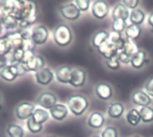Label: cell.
Returning a JSON list of instances; mask_svg holds the SVG:
<instances>
[{
  "instance_id": "cell-1",
  "label": "cell",
  "mask_w": 153,
  "mask_h": 137,
  "mask_svg": "<svg viewBox=\"0 0 153 137\" xmlns=\"http://www.w3.org/2000/svg\"><path fill=\"white\" fill-rule=\"evenodd\" d=\"M12 15L18 20L20 28H29L37 22V4L30 1H18L17 8Z\"/></svg>"
},
{
  "instance_id": "cell-2",
  "label": "cell",
  "mask_w": 153,
  "mask_h": 137,
  "mask_svg": "<svg viewBox=\"0 0 153 137\" xmlns=\"http://www.w3.org/2000/svg\"><path fill=\"white\" fill-rule=\"evenodd\" d=\"M90 102L88 99L81 94L71 96L67 101V108L69 111L75 117L82 116L88 109Z\"/></svg>"
},
{
  "instance_id": "cell-3",
  "label": "cell",
  "mask_w": 153,
  "mask_h": 137,
  "mask_svg": "<svg viewBox=\"0 0 153 137\" xmlns=\"http://www.w3.org/2000/svg\"><path fill=\"white\" fill-rule=\"evenodd\" d=\"M53 38L56 44L59 47H67L73 41V32L68 25L60 24L55 29Z\"/></svg>"
},
{
  "instance_id": "cell-4",
  "label": "cell",
  "mask_w": 153,
  "mask_h": 137,
  "mask_svg": "<svg viewBox=\"0 0 153 137\" xmlns=\"http://www.w3.org/2000/svg\"><path fill=\"white\" fill-rule=\"evenodd\" d=\"M91 14L97 20H104L109 14V5L106 1L97 0L92 3Z\"/></svg>"
},
{
  "instance_id": "cell-5",
  "label": "cell",
  "mask_w": 153,
  "mask_h": 137,
  "mask_svg": "<svg viewBox=\"0 0 153 137\" xmlns=\"http://www.w3.org/2000/svg\"><path fill=\"white\" fill-rule=\"evenodd\" d=\"M60 14L67 21H76L81 17L82 12L78 9L74 3H69L64 5H61L59 8Z\"/></svg>"
},
{
  "instance_id": "cell-6",
  "label": "cell",
  "mask_w": 153,
  "mask_h": 137,
  "mask_svg": "<svg viewBox=\"0 0 153 137\" xmlns=\"http://www.w3.org/2000/svg\"><path fill=\"white\" fill-rule=\"evenodd\" d=\"M49 32L46 26L39 25L35 26L31 30V39L35 45H43L48 39Z\"/></svg>"
},
{
  "instance_id": "cell-7",
  "label": "cell",
  "mask_w": 153,
  "mask_h": 137,
  "mask_svg": "<svg viewBox=\"0 0 153 137\" xmlns=\"http://www.w3.org/2000/svg\"><path fill=\"white\" fill-rule=\"evenodd\" d=\"M37 104L39 107H42L44 109H51L55 105L57 104V98L52 92H43L39 95L37 100Z\"/></svg>"
},
{
  "instance_id": "cell-8",
  "label": "cell",
  "mask_w": 153,
  "mask_h": 137,
  "mask_svg": "<svg viewBox=\"0 0 153 137\" xmlns=\"http://www.w3.org/2000/svg\"><path fill=\"white\" fill-rule=\"evenodd\" d=\"M132 102L139 107H147L152 103V98L150 97L145 91L136 90L132 94Z\"/></svg>"
},
{
  "instance_id": "cell-9",
  "label": "cell",
  "mask_w": 153,
  "mask_h": 137,
  "mask_svg": "<svg viewBox=\"0 0 153 137\" xmlns=\"http://www.w3.org/2000/svg\"><path fill=\"white\" fill-rule=\"evenodd\" d=\"M87 79V74L84 70L80 68H74L71 73V79L69 84L74 88H81L84 86Z\"/></svg>"
},
{
  "instance_id": "cell-10",
  "label": "cell",
  "mask_w": 153,
  "mask_h": 137,
  "mask_svg": "<svg viewBox=\"0 0 153 137\" xmlns=\"http://www.w3.org/2000/svg\"><path fill=\"white\" fill-rule=\"evenodd\" d=\"M35 110V107L33 104L30 102H22L15 109L16 117L20 120H28L30 118H31L33 112Z\"/></svg>"
},
{
  "instance_id": "cell-11",
  "label": "cell",
  "mask_w": 153,
  "mask_h": 137,
  "mask_svg": "<svg viewBox=\"0 0 153 137\" xmlns=\"http://www.w3.org/2000/svg\"><path fill=\"white\" fill-rule=\"evenodd\" d=\"M95 92V95L101 101H107L108 100H110L113 96V89L112 87L105 83H98L95 86L94 89Z\"/></svg>"
},
{
  "instance_id": "cell-12",
  "label": "cell",
  "mask_w": 153,
  "mask_h": 137,
  "mask_svg": "<svg viewBox=\"0 0 153 137\" xmlns=\"http://www.w3.org/2000/svg\"><path fill=\"white\" fill-rule=\"evenodd\" d=\"M35 79H36L37 83L42 86H47L53 82L54 74L49 68L44 67L43 69L35 73Z\"/></svg>"
},
{
  "instance_id": "cell-13",
  "label": "cell",
  "mask_w": 153,
  "mask_h": 137,
  "mask_svg": "<svg viewBox=\"0 0 153 137\" xmlns=\"http://www.w3.org/2000/svg\"><path fill=\"white\" fill-rule=\"evenodd\" d=\"M130 10L122 3L116 4L111 11V18L115 20H128L130 16Z\"/></svg>"
},
{
  "instance_id": "cell-14",
  "label": "cell",
  "mask_w": 153,
  "mask_h": 137,
  "mask_svg": "<svg viewBox=\"0 0 153 137\" xmlns=\"http://www.w3.org/2000/svg\"><path fill=\"white\" fill-rule=\"evenodd\" d=\"M105 122H106V119H105L104 115L98 111L92 112L87 119L88 127L92 129H97V130L102 128L103 126L105 125Z\"/></svg>"
},
{
  "instance_id": "cell-15",
  "label": "cell",
  "mask_w": 153,
  "mask_h": 137,
  "mask_svg": "<svg viewBox=\"0 0 153 137\" xmlns=\"http://www.w3.org/2000/svg\"><path fill=\"white\" fill-rule=\"evenodd\" d=\"M23 64V63H22ZM27 69V72H35L43 69L45 67V61L40 56H33L28 62L23 64Z\"/></svg>"
},
{
  "instance_id": "cell-16",
  "label": "cell",
  "mask_w": 153,
  "mask_h": 137,
  "mask_svg": "<svg viewBox=\"0 0 153 137\" xmlns=\"http://www.w3.org/2000/svg\"><path fill=\"white\" fill-rule=\"evenodd\" d=\"M148 63V56L145 50L140 49L135 55L133 56L130 65L134 69H142Z\"/></svg>"
},
{
  "instance_id": "cell-17",
  "label": "cell",
  "mask_w": 153,
  "mask_h": 137,
  "mask_svg": "<svg viewBox=\"0 0 153 137\" xmlns=\"http://www.w3.org/2000/svg\"><path fill=\"white\" fill-rule=\"evenodd\" d=\"M49 113L55 120L63 121L64 119L67 118L69 109L64 104H56L49 110Z\"/></svg>"
},
{
  "instance_id": "cell-18",
  "label": "cell",
  "mask_w": 153,
  "mask_h": 137,
  "mask_svg": "<svg viewBox=\"0 0 153 137\" xmlns=\"http://www.w3.org/2000/svg\"><path fill=\"white\" fill-rule=\"evenodd\" d=\"M125 110H126V108H125L124 104H122L121 102H117V101L112 102V103L108 104V115L110 118L118 119L124 115Z\"/></svg>"
},
{
  "instance_id": "cell-19",
  "label": "cell",
  "mask_w": 153,
  "mask_h": 137,
  "mask_svg": "<svg viewBox=\"0 0 153 137\" xmlns=\"http://www.w3.org/2000/svg\"><path fill=\"white\" fill-rule=\"evenodd\" d=\"M72 70L73 69L68 66H63L57 68L56 71V78L57 82L63 84H69Z\"/></svg>"
},
{
  "instance_id": "cell-20",
  "label": "cell",
  "mask_w": 153,
  "mask_h": 137,
  "mask_svg": "<svg viewBox=\"0 0 153 137\" xmlns=\"http://www.w3.org/2000/svg\"><path fill=\"white\" fill-rule=\"evenodd\" d=\"M118 50H119V49L117 48V47L116 45H114L112 42H110L109 40H108V42H106L102 47H100V48L98 49L99 53H100L106 60H108V59L111 58L112 57L116 56V55L117 54Z\"/></svg>"
},
{
  "instance_id": "cell-21",
  "label": "cell",
  "mask_w": 153,
  "mask_h": 137,
  "mask_svg": "<svg viewBox=\"0 0 153 137\" xmlns=\"http://www.w3.org/2000/svg\"><path fill=\"white\" fill-rule=\"evenodd\" d=\"M2 26L7 31V32H13L19 30V22L13 15H4L1 20Z\"/></svg>"
},
{
  "instance_id": "cell-22",
  "label": "cell",
  "mask_w": 153,
  "mask_h": 137,
  "mask_svg": "<svg viewBox=\"0 0 153 137\" xmlns=\"http://www.w3.org/2000/svg\"><path fill=\"white\" fill-rule=\"evenodd\" d=\"M0 77L6 82H13L18 77V72L15 65L6 66L4 68L0 70Z\"/></svg>"
},
{
  "instance_id": "cell-23",
  "label": "cell",
  "mask_w": 153,
  "mask_h": 137,
  "mask_svg": "<svg viewBox=\"0 0 153 137\" xmlns=\"http://www.w3.org/2000/svg\"><path fill=\"white\" fill-rule=\"evenodd\" d=\"M108 39H109V33L108 31H99L92 37L91 44L95 48L99 49L106 42L108 41Z\"/></svg>"
},
{
  "instance_id": "cell-24",
  "label": "cell",
  "mask_w": 153,
  "mask_h": 137,
  "mask_svg": "<svg viewBox=\"0 0 153 137\" xmlns=\"http://www.w3.org/2000/svg\"><path fill=\"white\" fill-rule=\"evenodd\" d=\"M145 18H146V14H145L144 11L142 10L141 8H136L130 12L129 21H130L131 24L140 26L144 22Z\"/></svg>"
},
{
  "instance_id": "cell-25",
  "label": "cell",
  "mask_w": 153,
  "mask_h": 137,
  "mask_svg": "<svg viewBox=\"0 0 153 137\" xmlns=\"http://www.w3.org/2000/svg\"><path fill=\"white\" fill-rule=\"evenodd\" d=\"M142 35V28L138 25L129 24L125 31V38L135 41Z\"/></svg>"
},
{
  "instance_id": "cell-26",
  "label": "cell",
  "mask_w": 153,
  "mask_h": 137,
  "mask_svg": "<svg viewBox=\"0 0 153 137\" xmlns=\"http://www.w3.org/2000/svg\"><path fill=\"white\" fill-rule=\"evenodd\" d=\"M126 119L131 127H137L141 122V115L137 109H131L126 115Z\"/></svg>"
},
{
  "instance_id": "cell-27",
  "label": "cell",
  "mask_w": 153,
  "mask_h": 137,
  "mask_svg": "<svg viewBox=\"0 0 153 137\" xmlns=\"http://www.w3.org/2000/svg\"><path fill=\"white\" fill-rule=\"evenodd\" d=\"M31 118L38 124L43 125L44 123H46L48 120L49 113L46 109H35Z\"/></svg>"
},
{
  "instance_id": "cell-28",
  "label": "cell",
  "mask_w": 153,
  "mask_h": 137,
  "mask_svg": "<svg viewBox=\"0 0 153 137\" xmlns=\"http://www.w3.org/2000/svg\"><path fill=\"white\" fill-rule=\"evenodd\" d=\"M17 5H18V1L6 0V1L0 2V7L4 15H12L15 12Z\"/></svg>"
},
{
  "instance_id": "cell-29",
  "label": "cell",
  "mask_w": 153,
  "mask_h": 137,
  "mask_svg": "<svg viewBox=\"0 0 153 137\" xmlns=\"http://www.w3.org/2000/svg\"><path fill=\"white\" fill-rule=\"evenodd\" d=\"M122 50H123L126 54H127V55H129L130 57H133V56L135 55V54L140 50V48H139V47H138V45H137V43H136L135 41L126 39L125 44H124V46H123Z\"/></svg>"
},
{
  "instance_id": "cell-30",
  "label": "cell",
  "mask_w": 153,
  "mask_h": 137,
  "mask_svg": "<svg viewBox=\"0 0 153 137\" xmlns=\"http://www.w3.org/2000/svg\"><path fill=\"white\" fill-rule=\"evenodd\" d=\"M142 122L144 124H151L153 122V108L147 106V107H142L139 109Z\"/></svg>"
},
{
  "instance_id": "cell-31",
  "label": "cell",
  "mask_w": 153,
  "mask_h": 137,
  "mask_svg": "<svg viewBox=\"0 0 153 137\" xmlns=\"http://www.w3.org/2000/svg\"><path fill=\"white\" fill-rule=\"evenodd\" d=\"M109 33V39L108 40L110 42H112L114 45H116L117 47V48L120 50L123 48V46L125 44V40L126 38L123 37L122 33H118V32H115V31H110Z\"/></svg>"
},
{
  "instance_id": "cell-32",
  "label": "cell",
  "mask_w": 153,
  "mask_h": 137,
  "mask_svg": "<svg viewBox=\"0 0 153 137\" xmlns=\"http://www.w3.org/2000/svg\"><path fill=\"white\" fill-rule=\"evenodd\" d=\"M6 132L9 137H23L24 136V131L22 127L15 124L9 125L6 129Z\"/></svg>"
},
{
  "instance_id": "cell-33",
  "label": "cell",
  "mask_w": 153,
  "mask_h": 137,
  "mask_svg": "<svg viewBox=\"0 0 153 137\" xmlns=\"http://www.w3.org/2000/svg\"><path fill=\"white\" fill-rule=\"evenodd\" d=\"M13 51V47L8 38L4 35L0 37V54L7 55Z\"/></svg>"
},
{
  "instance_id": "cell-34",
  "label": "cell",
  "mask_w": 153,
  "mask_h": 137,
  "mask_svg": "<svg viewBox=\"0 0 153 137\" xmlns=\"http://www.w3.org/2000/svg\"><path fill=\"white\" fill-rule=\"evenodd\" d=\"M127 25L128 24H127L126 21H125V20H115L112 22V24H111L112 31L123 33V32H125Z\"/></svg>"
},
{
  "instance_id": "cell-35",
  "label": "cell",
  "mask_w": 153,
  "mask_h": 137,
  "mask_svg": "<svg viewBox=\"0 0 153 137\" xmlns=\"http://www.w3.org/2000/svg\"><path fill=\"white\" fill-rule=\"evenodd\" d=\"M26 126H27V128L28 130L32 133V134H38L39 132L42 131L43 129V125H40V124H38L37 122L34 121V119L32 118H30L27 122H26Z\"/></svg>"
},
{
  "instance_id": "cell-36",
  "label": "cell",
  "mask_w": 153,
  "mask_h": 137,
  "mask_svg": "<svg viewBox=\"0 0 153 137\" xmlns=\"http://www.w3.org/2000/svg\"><path fill=\"white\" fill-rule=\"evenodd\" d=\"M105 64H106V66L108 69L112 70V71H117L121 66V63H120V61H119V59H118V57H117V55L114 56V57H112L111 58L106 60V63Z\"/></svg>"
},
{
  "instance_id": "cell-37",
  "label": "cell",
  "mask_w": 153,
  "mask_h": 137,
  "mask_svg": "<svg viewBox=\"0 0 153 137\" xmlns=\"http://www.w3.org/2000/svg\"><path fill=\"white\" fill-rule=\"evenodd\" d=\"M101 137H118L117 129L114 127H107L101 132Z\"/></svg>"
},
{
  "instance_id": "cell-38",
  "label": "cell",
  "mask_w": 153,
  "mask_h": 137,
  "mask_svg": "<svg viewBox=\"0 0 153 137\" xmlns=\"http://www.w3.org/2000/svg\"><path fill=\"white\" fill-rule=\"evenodd\" d=\"M91 1L90 0H75L74 4L78 7L81 12H87L91 7Z\"/></svg>"
},
{
  "instance_id": "cell-39",
  "label": "cell",
  "mask_w": 153,
  "mask_h": 137,
  "mask_svg": "<svg viewBox=\"0 0 153 137\" xmlns=\"http://www.w3.org/2000/svg\"><path fill=\"white\" fill-rule=\"evenodd\" d=\"M119 61L121 64H124V65H130L131 63V59H132V57H130L129 55L126 54L122 49L118 50L117 54Z\"/></svg>"
},
{
  "instance_id": "cell-40",
  "label": "cell",
  "mask_w": 153,
  "mask_h": 137,
  "mask_svg": "<svg viewBox=\"0 0 153 137\" xmlns=\"http://www.w3.org/2000/svg\"><path fill=\"white\" fill-rule=\"evenodd\" d=\"M122 4H125L129 10H134L138 8V5L140 4V1L138 0H124L122 1Z\"/></svg>"
},
{
  "instance_id": "cell-41",
  "label": "cell",
  "mask_w": 153,
  "mask_h": 137,
  "mask_svg": "<svg viewBox=\"0 0 153 137\" xmlns=\"http://www.w3.org/2000/svg\"><path fill=\"white\" fill-rule=\"evenodd\" d=\"M144 89H145V92L146 93L150 96L153 98V77H151L145 83L144 85Z\"/></svg>"
},
{
  "instance_id": "cell-42",
  "label": "cell",
  "mask_w": 153,
  "mask_h": 137,
  "mask_svg": "<svg viewBox=\"0 0 153 137\" xmlns=\"http://www.w3.org/2000/svg\"><path fill=\"white\" fill-rule=\"evenodd\" d=\"M6 66H8V60L6 55L0 54V70L4 68Z\"/></svg>"
},
{
  "instance_id": "cell-43",
  "label": "cell",
  "mask_w": 153,
  "mask_h": 137,
  "mask_svg": "<svg viewBox=\"0 0 153 137\" xmlns=\"http://www.w3.org/2000/svg\"><path fill=\"white\" fill-rule=\"evenodd\" d=\"M147 22H148V25L153 29V12H152L149 16H148V19H147Z\"/></svg>"
},
{
  "instance_id": "cell-44",
  "label": "cell",
  "mask_w": 153,
  "mask_h": 137,
  "mask_svg": "<svg viewBox=\"0 0 153 137\" xmlns=\"http://www.w3.org/2000/svg\"><path fill=\"white\" fill-rule=\"evenodd\" d=\"M4 16V13H3V11H2V9H1V7H0V20H1Z\"/></svg>"
},
{
  "instance_id": "cell-45",
  "label": "cell",
  "mask_w": 153,
  "mask_h": 137,
  "mask_svg": "<svg viewBox=\"0 0 153 137\" xmlns=\"http://www.w3.org/2000/svg\"><path fill=\"white\" fill-rule=\"evenodd\" d=\"M2 30H3V26H2V23H1V21H0V37L2 35Z\"/></svg>"
},
{
  "instance_id": "cell-46",
  "label": "cell",
  "mask_w": 153,
  "mask_h": 137,
  "mask_svg": "<svg viewBox=\"0 0 153 137\" xmlns=\"http://www.w3.org/2000/svg\"><path fill=\"white\" fill-rule=\"evenodd\" d=\"M91 137H101V136H92Z\"/></svg>"
},
{
  "instance_id": "cell-47",
  "label": "cell",
  "mask_w": 153,
  "mask_h": 137,
  "mask_svg": "<svg viewBox=\"0 0 153 137\" xmlns=\"http://www.w3.org/2000/svg\"><path fill=\"white\" fill-rule=\"evenodd\" d=\"M131 137H141L140 136H131Z\"/></svg>"
},
{
  "instance_id": "cell-48",
  "label": "cell",
  "mask_w": 153,
  "mask_h": 137,
  "mask_svg": "<svg viewBox=\"0 0 153 137\" xmlns=\"http://www.w3.org/2000/svg\"><path fill=\"white\" fill-rule=\"evenodd\" d=\"M46 137H56V136H46Z\"/></svg>"
},
{
  "instance_id": "cell-49",
  "label": "cell",
  "mask_w": 153,
  "mask_h": 137,
  "mask_svg": "<svg viewBox=\"0 0 153 137\" xmlns=\"http://www.w3.org/2000/svg\"><path fill=\"white\" fill-rule=\"evenodd\" d=\"M0 99H1V96H0Z\"/></svg>"
},
{
  "instance_id": "cell-50",
  "label": "cell",
  "mask_w": 153,
  "mask_h": 137,
  "mask_svg": "<svg viewBox=\"0 0 153 137\" xmlns=\"http://www.w3.org/2000/svg\"><path fill=\"white\" fill-rule=\"evenodd\" d=\"M0 2H1V1H0Z\"/></svg>"
}]
</instances>
